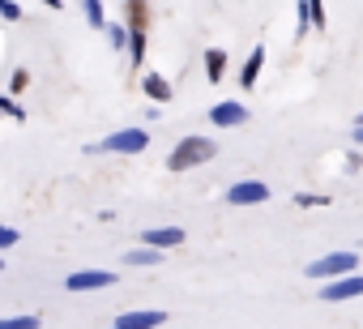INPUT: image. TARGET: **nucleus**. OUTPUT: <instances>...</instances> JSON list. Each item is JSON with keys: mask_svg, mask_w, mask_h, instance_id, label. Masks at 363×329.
Segmentation results:
<instances>
[{"mask_svg": "<svg viewBox=\"0 0 363 329\" xmlns=\"http://www.w3.org/2000/svg\"><path fill=\"white\" fill-rule=\"evenodd\" d=\"M269 197V189L265 184H257V180H248V184H235L231 189V201L235 206H257V201H265Z\"/></svg>", "mask_w": 363, "mask_h": 329, "instance_id": "4", "label": "nucleus"}, {"mask_svg": "<svg viewBox=\"0 0 363 329\" xmlns=\"http://www.w3.org/2000/svg\"><path fill=\"white\" fill-rule=\"evenodd\" d=\"M308 9H312V26H325V0H308Z\"/></svg>", "mask_w": 363, "mask_h": 329, "instance_id": "13", "label": "nucleus"}, {"mask_svg": "<svg viewBox=\"0 0 363 329\" xmlns=\"http://www.w3.org/2000/svg\"><path fill=\"white\" fill-rule=\"evenodd\" d=\"M210 120H214L218 128H231V124H244V120H248V111H244L240 103H223V107H214V111H210Z\"/></svg>", "mask_w": 363, "mask_h": 329, "instance_id": "5", "label": "nucleus"}, {"mask_svg": "<svg viewBox=\"0 0 363 329\" xmlns=\"http://www.w3.org/2000/svg\"><path fill=\"white\" fill-rule=\"evenodd\" d=\"M261 65H265V52L257 48V52L248 56V65H244V73H240V82H244V86H252V82H257V73H261Z\"/></svg>", "mask_w": 363, "mask_h": 329, "instance_id": "6", "label": "nucleus"}, {"mask_svg": "<svg viewBox=\"0 0 363 329\" xmlns=\"http://www.w3.org/2000/svg\"><path fill=\"white\" fill-rule=\"evenodd\" d=\"M223 65H227V56H223V52H210V56H206V73H210V82H218V77H223Z\"/></svg>", "mask_w": 363, "mask_h": 329, "instance_id": "8", "label": "nucleus"}, {"mask_svg": "<svg viewBox=\"0 0 363 329\" xmlns=\"http://www.w3.org/2000/svg\"><path fill=\"white\" fill-rule=\"evenodd\" d=\"M103 282H111L107 274H82V278H73V286H103Z\"/></svg>", "mask_w": 363, "mask_h": 329, "instance_id": "11", "label": "nucleus"}, {"mask_svg": "<svg viewBox=\"0 0 363 329\" xmlns=\"http://www.w3.org/2000/svg\"><path fill=\"white\" fill-rule=\"evenodd\" d=\"M158 312H141V316H124V325H158Z\"/></svg>", "mask_w": 363, "mask_h": 329, "instance_id": "12", "label": "nucleus"}, {"mask_svg": "<svg viewBox=\"0 0 363 329\" xmlns=\"http://www.w3.org/2000/svg\"><path fill=\"white\" fill-rule=\"evenodd\" d=\"M295 201H299V206H329V197H308V193H303V197H295Z\"/></svg>", "mask_w": 363, "mask_h": 329, "instance_id": "14", "label": "nucleus"}, {"mask_svg": "<svg viewBox=\"0 0 363 329\" xmlns=\"http://www.w3.org/2000/svg\"><path fill=\"white\" fill-rule=\"evenodd\" d=\"M145 240H150L154 248H171V244H179V240H184V231H175V227H171V231H150Z\"/></svg>", "mask_w": 363, "mask_h": 329, "instance_id": "7", "label": "nucleus"}, {"mask_svg": "<svg viewBox=\"0 0 363 329\" xmlns=\"http://www.w3.org/2000/svg\"><path fill=\"white\" fill-rule=\"evenodd\" d=\"M350 269H359L354 252H329V257L308 265V278H337V274H350Z\"/></svg>", "mask_w": 363, "mask_h": 329, "instance_id": "2", "label": "nucleus"}, {"mask_svg": "<svg viewBox=\"0 0 363 329\" xmlns=\"http://www.w3.org/2000/svg\"><path fill=\"white\" fill-rule=\"evenodd\" d=\"M214 158V141L206 137H189V141H179L175 154H171V172H184V167H197V162Z\"/></svg>", "mask_w": 363, "mask_h": 329, "instance_id": "1", "label": "nucleus"}, {"mask_svg": "<svg viewBox=\"0 0 363 329\" xmlns=\"http://www.w3.org/2000/svg\"><path fill=\"white\" fill-rule=\"evenodd\" d=\"M354 295H363V274H337L329 286H320V299H329V303L354 299Z\"/></svg>", "mask_w": 363, "mask_h": 329, "instance_id": "3", "label": "nucleus"}, {"mask_svg": "<svg viewBox=\"0 0 363 329\" xmlns=\"http://www.w3.org/2000/svg\"><path fill=\"white\" fill-rule=\"evenodd\" d=\"M128 18H133V30L145 26V5H141V0H133V5H128Z\"/></svg>", "mask_w": 363, "mask_h": 329, "instance_id": "10", "label": "nucleus"}, {"mask_svg": "<svg viewBox=\"0 0 363 329\" xmlns=\"http://www.w3.org/2000/svg\"><path fill=\"white\" fill-rule=\"evenodd\" d=\"M359 120H363V116H359Z\"/></svg>", "mask_w": 363, "mask_h": 329, "instance_id": "15", "label": "nucleus"}, {"mask_svg": "<svg viewBox=\"0 0 363 329\" xmlns=\"http://www.w3.org/2000/svg\"><path fill=\"white\" fill-rule=\"evenodd\" d=\"M145 90H150L154 99H171V90H167V82H162V77H145Z\"/></svg>", "mask_w": 363, "mask_h": 329, "instance_id": "9", "label": "nucleus"}]
</instances>
